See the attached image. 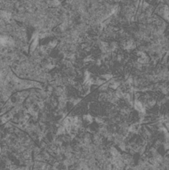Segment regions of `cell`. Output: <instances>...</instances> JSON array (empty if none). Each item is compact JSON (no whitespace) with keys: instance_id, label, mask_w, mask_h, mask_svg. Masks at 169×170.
Segmentation results:
<instances>
[{"instance_id":"6da1fadb","label":"cell","mask_w":169,"mask_h":170,"mask_svg":"<svg viewBox=\"0 0 169 170\" xmlns=\"http://www.w3.org/2000/svg\"><path fill=\"white\" fill-rule=\"evenodd\" d=\"M134 106H135V109H137L138 111H140V112H143L144 111V106H143V105H142L140 102L135 101Z\"/></svg>"},{"instance_id":"7a4b0ae2","label":"cell","mask_w":169,"mask_h":170,"mask_svg":"<svg viewBox=\"0 0 169 170\" xmlns=\"http://www.w3.org/2000/svg\"><path fill=\"white\" fill-rule=\"evenodd\" d=\"M84 119H85V121L87 122V123H91V122H92V118H91V116H85V117H84Z\"/></svg>"}]
</instances>
